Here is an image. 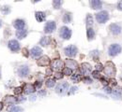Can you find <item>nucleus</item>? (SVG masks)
I'll use <instances>...</instances> for the list:
<instances>
[{"label":"nucleus","instance_id":"0eeeda50","mask_svg":"<svg viewBox=\"0 0 122 112\" xmlns=\"http://www.w3.org/2000/svg\"><path fill=\"white\" fill-rule=\"evenodd\" d=\"M80 72H81V74H83V75H85L86 77L88 74L92 73V66H91V64H88V63H83L81 64V67H80Z\"/></svg>","mask_w":122,"mask_h":112},{"label":"nucleus","instance_id":"20e7f679","mask_svg":"<svg viewBox=\"0 0 122 112\" xmlns=\"http://www.w3.org/2000/svg\"><path fill=\"white\" fill-rule=\"evenodd\" d=\"M59 36L62 38V39H65V40H68L71 38L72 36V30L67 26H62L59 29Z\"/></svg>","mask_w":122,"mask_h":112},{"label":"nucleus","instance_id":"864d4df0","mask_svg":"<svg viewBox=\"0 0 122 112\" xmlns=\"http://www.w3.org/2000/svg\"><path fill=\"white\" fill-rule=\"evenodd\" d=\"M121 91H122V88H121Z\"/></svg>","mask_w":122,"mask_h":112},{"label":"nucleus","instance_id":"f03ea898","mask_svg":"<svg viewBox=\"0 0 122 112\" xmlns=\"http://www.w3.org/2000/svg\"><path fill=\"white\" fill-rule=\"evenodd\" d=\"M109 18H110L109 13L106 10H101V11L96 13V20L99 24H105L109 20Z\"/></svg>","mask_w":122,"mask_h":112},{"label":"nucleus","instance_id":"5fc2aeb1","mask_svg":"<svg viewBox=\"0 0 122 112\" xmlns=\"http://www.w3.org/2000/svg\"><path fill=\"white\" fill-rule=\"evenodd\" d=\"M0 78H1V76H0Z\"/></svg>","mask_w":122,"mask_h":112},{"label":"nucleus","instance_id":"412c9836","mask_svg":"<svg viewBox=\"0 0 122 112\" xmlns=\"http://www.w3.org/2000/svg\"><path fill=\"white\" fill-rule=\"evenodd\" d=\"M35 17H36V20L39 23H42L46 18V14L42 11H36L35 12Z\"/></svg>","mask_w":122,"mask_h":112},{"label":"nucleus","instance_id":"c9c22d12","mask_svg":"<svg viewBox=\"0 0 122 112\" xmlns=\"http://www.w3.org/2000/svg\"><path fill=\"white\" fill-rule=\"evenodd\" d=\"M14 93L15 94H20L22 92H23V88L22 87H16V88H14Z\"/></svg>","mask_w":122,"mask_h":112},{"label":"nucleus","instance_id":"39448f33","mask_svg":"<svg viewBox=\"0 0 122 112\" xmlns=\"http://www.w3.org/2000/svg\"><path fill=\"white\" fill-rule=\"evenodd\" d=\"M77 52H78V49L76 46L74 45H69L68 47H66L64 49V53L65 55L68 56V57H71V58H73L77 55Z\"/></svg>","mask_w":122,"mask_h":112},{"label":"nucleus","instance_id":"ea45409f","mask_svg":"<svg viewBox=\"0 0 122 112\" xmlns=\"http://www.w3.org/2000/svg\"><path fill=\"white\" fill-rule=\"evenodd\" d=\"M22 52H23V55L25 56V57H28V55H29V52L27 51L26 48H24V49L22 50Z\"/></svg>","mask_w":122,"mask_h":112},{"label":"nucleus","instance_id":"473e14b6","mask_svg":"<svg viewBox=\"0 0 122 112\" xmlns=\"http://www.w3.org/2000/svg\"><path fill=\"white\" fill-rule=\"evenodd\" d=\"M63 74H64L65 76H71V75H72V70H71V69L68 68V67H65V68L63 69Z\"/></svg>","mask_w":122,"mask_h":112},{"label":"nucleus","instance_id":"603ef678","mask_svg":"<svg viewBox=\"0 0 122 112\" xmlns=\"http://www.w3.org/2000/svg\"><path fill=\"white\" fill-rule=\"evenodd\" d=\"M1 26H2V21L0 20V27H1Z\"/></svg>","mask_w":122,"mask_h":112},{"label":"nucleus","instance_id":"b1692460","mask_svg":"<svg viewBox=\"0 0 122 112\" xmlns=\"http://www.w3.org/2000/svg\"><path fill=\"white\" fill-rule=\"evenodd\" d=\"M8 111L9 112H22L24 111V108L19 107V106H9L8 108Z\"/></svg>","mask_w":122,"mask_h":112},{"label":"nucleus","instance_id":"79ce46f5","mask_svg":"<svg viewBox=\"0 0 122 112\" xmlns=\"http://www.w3.org/2000/svg\"><path fill=\"white\" fill-rule=\"evenodd\" d=\"M52 74H53V70H52V68H47L46 69V76H52Z\"/></svg>","mask_w":122,"mask_h":112},{"label":"nucleus","instance_id":"f704fd0d","mask_svg":"<svg viewBox=\"0 0 122 112\" xmlns=\"http://www.w3.org/2000/svg\"><path fill=\"white\" fill-rule=\"evenodd\" d=\"M78 91V87H76V86H73L72 87L71 89H70V91H69V92H68V94L69 95H71V94H73L75 92H77Z\"/></svg>","mask_w":122,"mask_h":112},{"label":"nucleus","instance_id":"4c0bfd02","mask_svg":"<svg viewBox=\"0 0 122 112\" xmlns=\"http://www.w3.org/2000/svg\"><path fill=\"white\" fill-rule=\"evenodd\" d=\"M95 67H96V71H98V72H99V71H102V70H103V65H102L101 64H97Z\"/></svg>","mask_w":122,"mask_h":112},{"label":"nucleus","instance_id":"9b49d317","mask_svg":"<svg viewBox=\"0 0 122 112\" xmlns=\"http://www.w3.org/2000/svg\"><path fill=\"white\" fill-rule=\"evenodd\" d=\"M29 72H30V69H29V67L27 65H21L18 68V70H17V73H18L19 77H21V78L27 77L28 74H29Z\"/></svg>","mask_w":122,"mask_h":112},{"label":"nucleus","instance_id":"4be33fe9","mask_svg":"<svg viewBox=\"0 0 122 112\" xmlns=\"http://www.w3.org/2000/svg\"><path fill=\"white\" fill-rule=\"evenodd\" d=\"M27 30L26 29H22V30H17L16 32V36L18 37V39H23L27 36Z\"/></svg>","mask_w":122,"mask_h":112},{"label":"nucleus","instance_id":"6ab92c4d","mask_svg":"<svg viewBox=\"0 0 122 112\" xmlns=\"http://www.w3.org/2000/svg\"><path fill=\"white\" fill-rule=\"evenodd\" d=\"M62 21H63V23H65V24H70V23H72V14L71 12L65 11L64 14H63V16H62Z\"/></svg>","mask_w":122,"mask_h":112},{"label":"nucleus","instance_id":"58836bf2","mask_svg":"<svg viewBox=\"0 0 122 112\" xmlns=\"http://www.w3.org/2000/svg\"><path fill=\"white\" fill-rule=\"evenodd\" d=\"M103 90H104V92H107V93H112V89L110 88V87H108V86H105L104 88H103Z\"/></svg>","mask_w":122,"mask_h":112},{"label":"nucleus","instance_id":"7c9ffc66","mask_svg":"<svg viewBox=\"0 0 122 112\" xmlns=\"http://www.w3.org/2000/svg\"><path fill=\"white\" fill-rule=\"evenodd\" d=\"M99 52L98 51H92L90 52V57L93 58L94 61H98L99 60Z\"/></svg>","mask_w":122,"mask_h":112},{"label":"nucleus","instance_id":"7ed1b4c3","mask_svg":"<svg viewBox=\"0 0 122 112\" xmlns=\"http://www.w3.org/2000/svg\"><path fill=\"white\" fill-rule=\"evenodd\" d=\"M103 71H104V74L106 76H114L117 72L115 64L112 62H107L105 64V65L103 66Z\"/></svg>","mask_w":122,"mask_h":112},{"label":"nucleus","instance_id":"8fccbe9b","mask_svg":"<svg viewBox=\"0 0 122 112\" xmlns=\"http://www.w3.org/2000/svg\"><path fill=\"white\" fill-rule=\"evenodd\" d=\"M35 99H36V96H35V95H33V96L30 97V101H33V100H35Z\"/></svg>","mask_w":122,"mask_h":112},{"label":"nucleus","instance_id":"c756f323","mask_svg":"<svg viewBox=\"0 0 122 112\" xmlns=\"http://www.w3.org/2000/svg\"><path fill=\"white\" fill-rule=\"evenodd\" d=\"M71 79H72V80L74 83H78L81 80V77L78 74H72V77H71Z\"/></svg>","mask_w":122,"mask_h":112},{"label":"nucleus","instance_id":"c85d7f7f","mask_svg":"<svg viewBox=\"0 0 122 112\" xmlns=\"http://www.w3.org/2000/svg\"><path fill=\"white\" fill-rule=\"evenodd\" d=\"M46 86L48 87V88H53L54 85H55V80L54 79H48L47 80H46Z\"/></svg>","mask_w":122,"mask_h":112},{"label":"nucleus","instance_id":"bb28decb","mask_svg":"<svg viewBox=\"0 0 122 112\" xmlns=\"http://www.w3.org/2000/svg\"><path fill=\"white\" fill-rule=\"evenodd\" d=\"M121 93H122V91L120 90V89H118V88L112 90V94H113L114 98L120 99V97H121Z\"/></svg>","mask_w":122,"mask_h":112},{"label":"nucleus","instance_id":"423d86ee","mask_svg":"<svg viewBox=\"0 0 122 112\" xmlns=\"http://www.w3.org/2000/svg\"><path fill=\"white\" fill-rule=\"evenodd\" d=\"M69 88V83L66 82V81H63V82H60L56 85L55 87V92L58 93V94H64L67 90Z\"/></svg>","mask_w":122,"mask_h":112},{"label":"nucleus","instance_id":"a878e982","mask_svg":"<svg viewBox=\"0 0 122 112\" xmlns=\"http://www.w3.org/2000/svg\"><path fill=\"white\" fill-rule=\"evenodd\" d=\"M50 43V37L49 36H42L40 40V45L42 47H47Z\"/></svg>","mask_w":122,"mask_h":112},{"label":"nucleus","instance_id":"dca6fc26","mask_svg":"<svg viewBox=\"0 0 122 112\" xmlns=\"http://www.w3.org/2000/svg\"><path fill=\"white\" fill-rule=\"evenodd\" d=\"M4 102L6 104H8V105H12L13 106L15 103L18 102V98L17 97H14L12 95H6L4 97Z\"/></svg>","mask_w":122,"mask_h":112},{"label":"nucleus","instance_id":"49530a36","mask_svg":"<svg viewBox=\"0 0 122 112\" xmlns=\"http://www.w3.org/2000/svg\"><path fill=\"white\" fill-rule=\"evenodd\" d=\"M117 9H118V10H122V1H119V2L117 3Z\"/></svg>","mask_w":122,"mask_h":112},{"label":"nucleus","instance_id":"5701e85b","mask_svg":"<svg viewBox=\"0 0 122 112\" xmlns=\"http://www.w3.org/2000/svg\"><path fill=\"white\" fill-rule=\"evenodd\" d=\"M86 36H87V39L88 40H92L95 38V31L94 29L91 27H88L86 30Z\"/></svg>","mask_w":122,"mask_h":112},{"label":"nucleus","instance_id":"a18cd8bd","mask_svg":"<svg viewBox=\"0 0 122 112\" xmlns=\"http://www.w3.org/2000/svg\"><path fill=\"white\" fill-rule=\"evenodd\" d=\"M46 94V92L44 91V90H41V91H39V95H41V96H44Z\"/></svg>","mask_w":122,"mask_h":112},{"label":"nucleus","instance_id":"f3484780","mask_svg":"<svg viewBox=\"0 0 122 112\" xmlns=\"http://www.w3.org/2000/svg\"><path fill=\"white\" fill-rule=\"evenodd\" d=\"M13 26L14 28H16L17 30H22V29H24V26H25V23H24V20L22 19H17L13 22Z\"/></svg>","mask_w":122,"mask_h":112},{"label":"nucleus","instance_id":"c03bdc74","mask_svg":"<svg viewBox=\"0 0 122 112\" xmlns=\"http://www.w3.org/2000/svg\"><path fill=\"white\" fill-rule=\"evenodd\" d=\"M100 81H101L102 84L104 85V87H105V86H108V83H109V82H108L106 80H104V79H102V78H101V79H100Z\"/></svg>","mask_w":122,"mask_h":112},{"label":"nucleus","instance_id":"f8f14e48","mask_svg":"<svg viewBox=\"0 0 122 112\" xmlns=\"http://www.w3.org/2000/svg\"><path fill=\"white\" fill-rule=\"evenodd\" d=\"M29 53H30V55H31L32 58L37 59V58H39L40 56L42 54V50L39 46H35V47H33L31 49V51H30Z\"/></svg>","mask_w":122,"mask_h":112},{"label":"nucleus","instance_id":"393cba45","mask_svg":"<svg viewBox=\"0 0 122 112\" xmlns=\"http://www.w3.org/2000/svg\"><path fill=\"white\" fill-rule=\"evenodd\" d=\"M86 26L87 28L88 27H91L94 24V20H93V17L91 16V14H87L86 15Z\"/></svg>","mask_w":122,"mask_h":112},{"label":"nucleus","instance_id":"09e8293b","mask_svg":"<svg viewBox=\"0 0 122 112\" xmlns=\"http://www.w3.org/2000/svg\"><path fill=\"white\" fill-rule=\"evenodd\" d=\"M24 100H25V97H21V98H18V102H24Z\"/></svg>","mask_w":122,"mask_h":112},{"label":"nucleus","instance_id":"3c124183","mask_svg":"<svg viewBox=\"0 0 122 112\" xmlns=\"http://www.w3.org/2000/svg\"><path fill=\"white\" fill-rule=\"evenodd\" d=\"M3 106H4V105H3V103H1V102H0V111H1V110H2V108H3Z\"/></svg>","mask_w":122,"mask_h":112},{"label":"nucleus","instance_id":"a211bd4d","mask_svg":"<svg viewBox=\"0 0 122 112\" xmlns=\"http://www.w3.org/2000/svg\"><path fill=\"white\" fill-rule=\"evenodd\" d=\"M23 91H24V92L25 94H31L36 91V88H35V86L33 84H25Z\"/></svg>","mask_w":122,"mask_h":112},{"label":"nucleus","instance_id":"1a4fd4ad","mask_svg":"<svg viewBox=\"0 0 122 112\" xmlns=\"http://www.w3.org/2000/svg\"><path fill=\"white\" fill-rule=\"evenodd\" d=\"M56 27V24L54 21H49L44 25V33L45 34H52Z\"/></svg>","mask_w":122,"mask_h":112},{"label":"nucleus","instance_id":"ddd939ff","mask_svg":"<svg viewBox=\"0 0 122 112\" xmlns=\"http://www.w3.org/2000/svg\"><path fill=\"white\" fill-rule=\"evenodd\" d=\"M37 64H38V65H40V66H47V65H49V64H51V62H50V58L46 55L41 56V58H39V59H38Z\"/></svg>","mask_w":122,"mask_h":112},{"label":"nucleus","instance_id":"de8ad7c7","mask_svg":"<svg viewBox=\"0 0 122 112\" xmlns=\"http://www.w3.org/2000/svg\"><path fill=\"white\" fill-rule=\"evenodd\" d=\"M109 82L111 84H113V85H115V86H117V80H114V79H111V80H109Z\"/></svg>","mask_w":122,"mask_h":112},{"label":"nucleus","instance_id":"a19ab883","mask_svg":"<svg viewBox=\"0 0 122 112\" xmlns=\"http://www.w3.org/2000/svg\"><path fill=\"white\" fill-rule=\"evenodd\" d=\"M84 81H85V83H87V84L92 83V80H91V79H89L88 77H86V78L84 79Z\"/></svg>","mask_w":122,"mask_h":112},{"label":"nucleus","instance_id":"9d476101","mask_svg":"<svg viewBox=\"0 0 122 112\" xmlns=\"http://www.w3.org/2000/svg\"><path fill=\"white\" fill-rule=\"evenodd\" d=\"M109 30H110V32H111L112 35H114V36H118V35H120V33H121L122 27H121V25L118 24H112L109 26Z\"/></svg>","mask_w":122,"mask_h":112},{"label":"nucleus","instance_id":"cd10ccee","mask_svg":"<svg viewBox=\"0 0 122 112\" xmlns=\"http://www.w3.org/2000/svg\"><path fill=\"white\" fill-rule=\"evenodd\" d=\"M62 4H63V2H62V1H59V0H54V1H53V7H54V9H59V8H61Z\"/></svg>","mask_w":122,"mask_h":112},{"label":"nucleus","instance_id":"37998d69","mask_svg":"<svg viewBox=\"0 0 122 112\" xmlns=\"http://www.w3.org/2000/svg\"><path fill=\"white\" fill-rule=\"evenodd\" d=\"M41 85H42V83H41V81H40V80H38V81H36V83H35V88H41Z\"/></svg>","mask_w":122,"mask_h":112},{"label":"nucleus","instance_id":"aec40b11","mask_svg":"<svg viewBox=\"0 0 122 112\" xmlns=\"http://www.w3.org/2000/svg\"><path fill=\"white\" fill-rule=\"evenodd\" d=\"M89 4H90L91 8H93V9H100L102 8V2H100L99 0H91L89 2Z\"/></svg>","mask_w":122,"mask_h":112},{"label":"nucleus","instance_id":"2f4dec72","mask_svg":"<svg viewBox=\"0 0 122 112\" xmlns=\"http://www.w3.org/2000/svg\"><path fill=\"white\" fill-rule=\"evenodd\" d=\"M1 11H2L3 14L7 15V14H9V13L10 12V8H9V6H3V7L1 8Z\"/></svg>","mask_w":122,"mask_h":112},{"label":"nucleus","instance_id":"6e6552de","mask_svg":"<svg viewBox=\"0 0 122 112\" xmlns=\"http://www.w3.org/2000/svg\"><path fill=\"white\" fill-rule=\"evenodd\" d=\"M8 47L11 52H16L20 50V43L16 39H11L8 42Z\"/></svg>","mask_w":122,"mask_h":112},{"label":"nucleus","instance_id":"f257e3e1","mask_svg":"<svg viewBox=\"0 0 122 112\" xmlns=\"http://www.w3.org/2000/svg\"><path fill=\"white\" fill-rule=\"evenodd\" d=\"M122 51L121 46L117 43H114V44H111L109 46V49H108V54L111 57H116L117 55H118Z\"/></svg>","mask_w":122,"mask_h":112},{"label":"nucleus","instance_id":"e433bc0d","mask_svg":"<svg viewBox=\"0 0 122 112\" xmlns=\"http://www.w3.org/2000/svg\"><path fill=\"white\" fill-rule=\"evenodd\" d=\"M63 78V73H60V72H56L54 74V80H61Z\"/></svg>","mask_w":122,"mask_h":112},{"label":"nucleus","instance_id":"72a5a7b5","mask_svg":"<svg viewBox=\"0 0 122 112\" xmlns=\"http://www.w3.org/2000/svg\"><path fill=\"white\" fill-rule=\"evenodd\" d=\"M91 75H92V77L94 78V79H97V80H100L101 79V76H100V73L99 72H98V71H93L92 73H91Z\"/></svg>","mask_w":122,"mask_h":112},{"label":"nucleus","instance_id":"4468645a","mask_svg":"<svg viewBox=\"0 0 122 112\" xmlns=\"http://www.w3.org/2000/svg\"><path fill=\"white\" fill-rule=\"evenodd\" d=\"M51 66H52V68L56 69V70L61 69V68H63V66H64V62H63L62 60H60V59H54V60L51 63Z\"/></svg>","mask_w":122,"mask_h":112},{"label":"nucleus","instance_id":"2eb2a0df","mask_svg":"<svg viewBox=\"0 0 122 112\" xmlns=\"http://www.w3.org/2000/svg\"><path fill=\"white\" fill-rule=\"evenodd\" d=\"M64 64H65L66 66H67L68 68H70L71 70H74V69H77V68H78V64H77V62L72 60V59H67Z\"/></svg>","mask_w":122,"mask_h":112}]
</instances>
